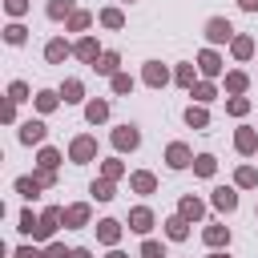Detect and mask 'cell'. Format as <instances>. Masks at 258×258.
Here are the masks:
<instances>
[{"instance_id": "cell-15", "label": "cell", "mask_w": 258, "mask_h": 258, "mask_svg": "<svg viewBox=\"0 0 258 258\" xmlns=\"http://www.w3.org/2000/svg\"><path fill=\"white\" fill-rule=\"evenodd\" d=\"M246 89H250V73H246V69H226L222 93H226V97H246Z\"/></svg>"}, {"instance_id": "cell-32", "label": "cell", "mask_w": 258, "mask_h": 258, "mask_svg": "<svg viewBox=\"0 0 258 258\" xmlns=\"http://www.w3.org/2000/svg\"><path fill=\"white\" fill-rule=\"evenodd\" d=\"M129 173H133V169H129V165L121 161V153H113V157H105V161H101V173H97V177H109V181H121V177H129Z\"/></svg>"}, {"instance_id": "cell-24", "label": "cell", "mask_w": 258, "mask_h": 258, "mask_svg": "<svg viewBox=\"0 0 258 258\" xmlns=\"http://www.w3.org/2000/svg\"><path fill=\"white\" fill-rule=\"evenodd\" d=\"M109 113H113V105H109L105 97H89V101H85V121H89V125H105Z\"/></svg>"}, {"instance_id": "cell-38", "label": "cell", "mask_w": 258, "mask_h": 258, "mask_svg": "<svg viewBox=\"0 0 258 258\" xmlns=\"http://www.w3.org/2000/svg\"><path fill=\"white\" fill-rule=\"evenodd\" d=\"M109 89H113V97H129V93H133V89H137V77H133V73H125V69H121V73H117V77H113V81H109Z\"/></svg>"}, {"instance_id": "cell-41", "label": "cell", "mask_w": 258, "mask_h": 258, "mask_svg": "<svg viewBox=\"0 0 258 258\" xmlns=\"http://www.w3.org/2000/svg\"><path fill=\"white\" fill-rule=\"evenodd\" d=\"M36 226H40V214H32V206H24L20 218H16V230H20L24 238H36Z\"/></svg>"}, {"instance_id": "cell-25", "label": "cell", "mask_w": 258, "mask_h": 258, "mask_svg": "<svg viewBox=\"0 0 258 258\" xmlns=\"http://www.w3.org/2000/svg\"><path fill=\"white\" fill-rule=\"evenodd\" d=\"M161 234H165V242H185V238H189V222H185L181 214H169V218L161 222Z\"/></svg>"}, {"instance_id": "cell-14", "label": "cell", "mask_w": 258, "mask_h": 258, "mask_svg": "<svg viewBox=\"0 0 258 258\" xmlns=\"http://www.w3.org/2000/svg\"><path fill=\"white\" fill-rule=\"evenodd\" d=\"M210 206L218 214H234L238 210V185H214L210 189Z\"/></svg>"}, {"instance_id": "cell-21", "label": "cell", "mask_w": 258, "mask_h": 258, "mask_svg": "<svg viewBox=\"0 0 258 258\" xmlns=\"http://www.w3.org/2000/svg\"><path fill=\"white\" fill-rule=\"evenodd\" d=\"M234 149H238L242 157H254V153H258V129H254V125H238V129H234Z\"/></svg>"}, {"instance_id": "cell-1", "label": "cell", "mask_w": 258, "mask_h": 258, "mask_svg": "<svg viewBox=\"0 0 258 258\" xmlns=\"http://www.w3.org/2000/svg\"><path fill=\"white\" fill-rule=\"evenodd\" d=\"M109 145H113L117 153H137V149H141V129H137L133 121L113 125V129H109Z\"/></svg>"}, {"instance_id": "cell-2", "label": "cell", "mask_w": 258, "mask_h": 258, "mask_svg": "<svg viewBox=\"0 0 258 258\" xmlns=\"http://www.w3.org/2000/svg\"><path fill=\"white\" fill-rule=\"evenodd\" d=\"M64 226V206H44L40 210V226H36V238L32 242H40V246H48L52 238H56V230Z\"/></svg>"}, {"instance_id": "cell-12", "label": "cell", "mask_w": 258, "mask_h": 258, "mask_svg": "<svg viewBox=\"0 0 258 258\" xmlns=\"http://www.w3.org/2000/svg\"><path fill=\"white\" fill-rule=\"evenodd\" d=\"M93 230H97V242H101V246H109V250H113V246H121V234H125V230H129V226H125V222H121V218H101V222H97V226H93Z\"/></svg>"}, {"instance_id": "cell-28", "label": "cell", "mask_w": 258, "mask_h": 258, "mask_svg": "<svg viewBox=\"0 0 258 258\" xmlns=\"http://www.w3.org/2000/svg\"><path fill=\"white\" fill-rule=\"evenodd\" d=\"M12 189H16V194H20V198H24L28 206H32V202H36V198L44 194V185H40V181H36L32 173H20V177L12 181Z\"/></svg>"}, {"instance_id": "cell-11", "label": "cell", "mask_w": 258, "mask_h": 258, "mask_svg": "<svg viewBox=\"0 0 258 258\" xmlns=\"http://www.w3.org/2000/svg\"><path fill=\"white\" fill-rule=\"evenodd\" d=\"M93 226V202H69L64 206V230H85Z\"/></svg>"}, {"instance_id": "cell-26", "label": "cell", "mask_w": 258, "mask_h": 258, "mask_svg": "<svg viewBox=\"0 0 258 258\" xmlns=\"http://www.w3.org/2000/svg\"><path fill=\"white\" fill-rule=\"evenodd\" d=\"M93 24H97V12H89V8H77V12L64 20V32H77V36H85Z\"/></svg>"}, {"instance_id": "cell-36", "label": "cell", "mask_w": 258, "mask_h": 258, "mask_svg": "<svg viewBox=\"0 0 258 258\" xmlns=\"http://www.w3.org/2000/svg\"><path fill=\"white\" fill-rule=\"evenodd\" d=\"M4 44H12V48L28 44V28H24V20H8V24H4Z\"/></svg>"}, {"instance_id": "cell-18", "label": "cell", "mask_w": 258, "mask_h": 258, "mask_svg": "<svg viewBox=\"0 0 258 258\" xmlns=\"http://www.w3.org/2000/svg\"><path fill=\"white\" fill-rule=\"evenodd\" d=\"M254 52H258V40H254L250 32H238V36L230 40V56H234L238 64H246V60H254Z\"/></svg>"}, {"instance_id": "cell-45", "label": "cell", "mask_w": 258, "mask_h": 258, "mask_svg": "<svg viewBox=\"0 0 258 258\" xmlns=\"http://www.w3.org/2000/svg\"><path fill=\"white\" fill-rule=\"evenodd\" d=\"M12 258H44V246L40 242H24V246L12 250Z\"/></svg>"}, {"instance_id": "cell-20", "label": "cell", "mask_w": 258, "mask_h": 258, "mask_svg": "<svg viewBox=\"0 0 258 258\" xmlns=\"http://www.w3.org/2000/svg\"><path fill=\"white\" fill-rule=\"evenodd\" d=\"M56 93H60V101L64 105H85L89 97H85V81L81 77H64L60 85H56Z\"/></svg>"}, {"instance_id": "cell-6", "label": "cell", "mask_w": 258, "mask_h": 258, "mask_svg": "<svg viewBox=\"0 0 258 258\" xmlns=\"http://www.w3.org/2000/svg\"><path fill=\"white\" fill-rule=\"evenodd\" d=\"M69 161H73V165L97 161V137H93V133H77V137L69 141Z\"/></svg>"}, {"instance_id": "cell-17", "label": "cell", "mask_w": 258, "mask_h": 258, "mask_svg": "<svg viewBox=\"0 0 258 258\" xmlns=\"http://www.w3.org/2000/svg\"><path fill=\"white\" fill-rule=\"evenodd\" d=\"M177 214H181L189 226H198V222L206 218V202H202L198 194H181V198H177Z\"/></svg>"}, {"instance_id": "cell-52", "label": "cell", "mask_w": 258, "mask_h": 258, "mask_svg": "<svg viewBox=\"0 0 258 258\" xmlns=\"http://www.w3.org/2000/svg\"><path fill=\"white\" fill-rule=\"evenodd\" d=\"M206 258H230V254H226V250H210Z\"/></svg>"}, {"instance_id": "cell-49", "label": "cell", "mask_w": 258, "mask_h": 258, "mask_svg": "<svg viewBox=\"0 0 258 258\" xmlns=\"http://www.w3.org/2000/svg\"><path fill=\"white\" fill-rule=\"evenodd\" d=\"M73 258H93V250L89 246H73Z\"/></svg>"}, {"instance_id": "cell-31", "label": "cell", "mask_w": 258, "mask_h": 258, "mask_svg": "<svg viewBox=\"0 0 258 258\" xmlns=\"http://www.w3.org/2000/svg\"><path fill=\"white\" fill-rule=\"evenodd\" d=\"M181 121L189 125V129H210V105H185V113H181Z\"/></svg>"}, {"instance_id": "cell-43", "label": "cell", "mask_w": 258, "mask_h": 258, "mask_svg": "<svg viewBox=\"0 0 258 258\" xmlns=\"http://www.w3.org/2000/svg\"><path fill=\"white\" fill-rule=\"evenodd\" d=\"M32 97H36V93H32V85H28V81H8V101H16V105H20V101H32Z\"/></svg>"}, {"instance_id": "cell-39", "label": "cell", "mask_w": 258, "mask_h": 258, "mask_svg": "<svg viewBox=\"0 0 258 258\" xmlns=\"http://www.w3.org/2000/svg\"><path fill=\"white\" fill-rule=\"evenodd\" d=\"M250 109H254V101H250V97H226V117L242 121V117H250Z\"/></svg>"}, {"instance_id": "cell-10", "label": "cell", "mask_w": 258, "mask_h": 258, "mask_svg": "<svg viewBox=\"0 0 258 258\" xmlns=\"http://www.w3.org/2000/svg\"><path fill=\"white\" fill-rule=\"evenodd\" d=\"M194 157H198V153H194L185 141H169V145H165V165H169L173 173H181V169H194Z\"/></svg>"}, {"instance_id": "cell-51", "label": "cell", "mask_w": 258, "mask_h": 258, "mask_svg": "<svg viewBox=\"0 0 258 258\" xmlns=\"http://www.w3.org/2000/svg\"><path fill=\"white\" fill-rule=\"evenodd\" d=\"M105 258H129V254H125V250H117V246H113V250H109V254H105Z\"/></svg>"}, {"instance_id": "cell-27", "label": "cell", "mask_w": 258, "mask_h": 258, "mask_svg": "<svg viewBox=\"0 0 258 258\" xmlns=\"http://www.w3.org/2000/svg\"><path fill=\"white\" fill-rule=\"evenodd\" d=\"M93 73H97V77H109V81H113V77L121 73V52H117V48H105V52H101V60L93 64Z\"/></svg>"}, {"instance_id": "cell-48", "label": "cell", "mask_w": 258, "mask_h": 258, "mask_svg": "<svg viewBox=\"0 0 258 258\" xmlns=\"http://www.w3.org/2000/svg\"><path fill=\"white\" fill-rule=\"evenodd\" d=\"M0 117H4V125H16V101H8V97H4V109H0Z\"/></svg>"}, {"instance_id": "cell-33", "label": "cell", "mask_w": 258, "mask_h": 258, "mask_svg": "<svg viewBox=\"0 0 258 258\" xmlns=\"http://www.w3.org/2000/svg\"><path fill=\"white\" fill-rule=\"evenodd\" d=\"M89 198L101 202V206L113 202V198H117V181H109V177H93V181H89Z\"/></svg>"}, {"instance_id": "cell-35", "label": "cell", "mask_w": 258, "mask_h": 258, "mask_svg": "<svg viewBox=\"0 0 258 258\" xmlns=\"http://www.w3.org/2000/svg\"><path fill=\"white\" fill-rule=\"evenodd\" d=\"M73 12H77V0H48V4H44V16H48V20H56V24H60V20H69Z\"/></svg>"}, {"instance_id": "cell-23", "label": "cell", "mask_w": 258, "mask_h": 258, "mask_svg": "<svg viewBox=\"0 0 258 258\" xmlns=\"http://www.w3.org/2000/svg\"><path fill=\"white\" fill-rule=\"evenodd\" d=\"M64 101H60V93L56 89H36V97H32V109L40 113V117H48V113H56Z\"/></svg>"}, {"instance_id": "cell-13", "label": "cell", "mask_w": 258, "mask_h": 258, "mask_svg": "<svg viewBox=\"0 0 258 258\" xmlns=\"http://www.w3.org/2000/svg\"><path fill=\"white\" fill-rule=\"evenodd\" d=\"M230 238H234V234H230L226 222H206V226H202V242H206V250H226Z\"/></svg>"}, {"instance_id": "cell-42", "label": "cell", "mask_w": 258, "mask_h": 258, "mask_svg": "<svg viewBox=\"0 0 258 258\" xmlns=\"http://www.w3.org/2000/svg\"><path fill=\"white\" fill-rule=\"evenodd\" d=\"M137 258H169V254H165V242H161V238H141Z\"/></svg>"}, {"instance_id": "cell-29", "label": "cell", "mask_w": 258, "mask_h": 258, "mask_svg": "<svg viewBox=\"0 0 258 258\" xmlns=\"http://www.w3.org/2000/svg\"><path fill=\"white\" fill-rule=\"evenodd\" d=\"M97 24L109 28V32H121V28H125V12H121L117 4H105V8L97 12Z\"/></svg>"}, {"instance_id": "cell-40", "label": "cell", "mask_w": 258, "mask_h": 258, "mask_svg": "<svg viewBox=\"0 0 258 258\" xmlns=\"http://www.w3.org/2000/svg\"><path fill=\"white\" fill-rule=\"evenodd\" d=\"M214 173H218V157H214V153H198V157H194V177H206V181H210Z\"/></svg>"}, {"instance_id": "cell-54", "label": "cell", "mask_w": 258, "mask_h": 258, "mask_svg": "<svg viewBox=\"0 0 258 258\" xmlns=\"http://www.w3.org/2000/svg\"><path fill=\"white\" fill-rule=\"evenodd\" d=\"M254 218H258V206H254Z\"/></svg>"}, {"instance_id": "cell-7", "label": "cell", "mask_w": 258, "mask_h": 258, "mask_svg": "<svg viewBox=\"0 0 258 258\" xmlns=\"http://www.w3.org/2000/svg\"><path fill=\"white\" fill-rule=\"evenodd\" d=\"M125 226H129V234H141V238H153V226H157V214L141 202V206H133L129 210V218H125Z\"/></svg>"}, {"instance_id": "cell-47", "label": "cell", "mask_w": 258, "mask_h": 258, "mask_svg": "<svg viewBox=\"0 0 258 258\" xmlns=\"http://www.w3.org/2000/svg\"><path fill=\"white\" fill-rule=\"evenodd\" d=\"M32 177H36L44 189H56V173H52V169H32Z\"/></svg>"}, {"instance_id": "cell-53", "label": "cell", "mask_w": 258, "mask_h": 258, "mask_svg": "<svg viewBox=\"0 0 258 258\" xmlns=\"http://www.w3.org/2000/svg\"><path fill=\"white\" fill-rule=\"evenodd\" d=\"M121 4H133V0H121Z\"/></svg>"}, {"instance_id": "cell-46", "label": "cell", "mask_w": 258, "mask_h": 258, "mask_svg": "<svg viewBox=\"0 0 258 258\" xmlns=\"http://www.w3.org/2000/svg\"><path fill=\"white\" fill-rule=\"evenodd\" d=\"M44 258H73V246H64V242L52 238V242L44 246Z\"/></svg>"}, {"instance_id": "cell-8", "label": "cell", "mask_w": 258, "mask_h": 258, "mask_svg": "<svg viewBox=\"0 0 258 258\" xmlns=\"http://www.w3.org/2000/svg\"><path fill=\"white\" fill-rule=\"evenodd\" d=\"M141 85L145 89H165V85H173V69L161 64V60H145L141 64Z\"/></svg>"}, {"instance_id": "cell-44", "label": "cell", "mask_w": 258, "mask_h": 258, "mask_svg": "<svg viewBox=\"0 0 258 258\" xmlns=\"http://www.w3.org/2000/svg\"><path fill=\"white\" fill-rule=\"evenodd\" d=\"M28 8H32V0H4L8 20H24V16H28Z\"/></svg>"}, {"instance_id": "cell-5", "label": "cell", "mask_w": 258, "mask_h": 258, "mask_svg": "<svg viewBox=\"0 0 258 258\" xmlns=\"http://www.w3.org/2000/svg\"><path fill=\"white\" fill-rule=\"evenodd\" d=\"M16 141H20V145H28V149H40V145L48 141V125H44V117H28V121H20Z\"/></svg>"}, {"instance_id": "cell-4", "label": "cell", "mask_w": 258, "mask_h": 258, "mask_svg": "<svg viewBox=\"0 0 258 258\" xmlns=\"http://www.w3.org/2000/svg\"><path fill=\"white\" fill-rule=\"evenodd\" d=\"M194 64H198L202 81H222V77H226V56H222L218 48H210V44L198 52V60H194Z\"/></svg>"}, {"instance_id": "cell-3", "label": "cell", "mask_w": 258, "mask_h": 258, "mask_svg": "<svg viewBox=\"0 0 258 258\" xmlns=\"http://www.w3.org/2000/svg\"><path fill=\"white\" fill-rule=\"evenodd\" d=\"M202 36H206V44H210V48H222V44H230L238 32H234V24H230L226 16H210V20L202 24Z\"/></svg>"}, {"instance_id": "cell-37", "label": "cell", "mask_w": 258, "mask_h": 258, "mask_svg": "<svg viewBox=\"0 0 258 258\" xmlns=\"http://www.w3.org/2000/svg\"><path fill=\"white\" fill-rule=\"evenodd\" d=\"M234 185H238V189H258V169H254L250 161H242V165L234 169Z\"/></svg>"}, {"instance_id": "cell-16", "label": "cell", "mask_w": 258, "mask_h": 258, "mask_svg": "<svg viewBox=\"0 0 258 258\" xmlns=\"http://www.w3.org/2000/svg\"><path fill=\"white\" fill-rule=\"evenodd\" d=\"M129 194H137V198L157 194V173H153V169H133V173H129Z\"/></svg>"}, {"instance_id": "cell-19", "label": "cell", "mask_w": 258, "mask_h": 258, "mask_svg": "<svg viewBox=\"0 0 258 258\" xmlns=\"http://www.w3.org/2000/svg\"><path fill=\"white\" fill-rule=\"evenodd\" d=\"M73 56V40L69 36H52V40H44V60L48 64H64Z\"/></svg>"}, {"instance_id": "cell-9", "label": "cell", "mask_w": 258, "mask_h": 258, "mask_svg": "<svg viewBox=\"0 0 258 258\" xmlns=\"http://www.w3.org/2000/svg\"><path fill=\"white\" fill-rule=\"evenodd\" d=\"M101 52H105V48H101V40H97L93 32H85V36H77V40H73V56H77L81 64H89V69L101 60Z\"/></svg>"}, {"instance_id": "cell-34", "label": "cell", "mask_w": 258, "mask_h": 258, "mask_svg": "<svg viewBox=\"0 0 258 258\" xmlns=\"http://www.w3.org/2000/svg\"><path fill=\"white\" fill-rule=\"evenodd\" d=\"M60 161H64V153H60L56 145H40V149H36V169H52V173H56Z\"/></svg>"}, {"instance_id": "cell-30", "label": "cell", "mask_w": 258, "mask_h": 258, "mask_svg": "<svg viewBox=\"0 0 258 258\" xmlns=\"http://www.w3.org/2000/svg\"><path fill=\"white\" fill-rule=\"evenodd\" d=\"M189 97H194V105H214L222 97V89H218V81H198L189 89Z\"/></svg>"}, {"instance_id": "cell-50", "label": "cell", "mask_w": 258, "mask_h": 258, "mask_svg": "<svg viewBox=\"0 0 258 258\" xmlns=\"http://www.w3.org/2000/svg\"><path fill=\"white\" fill-rule=\"evenodd\" d=\"M238 8L242 12H258V0H238Z\"/></svg>"}, {"instance_id": "cell-22", "label": "cell", "mask_w": 258, "mask_h": 258, "mask_svg": "<svg viewBox=\"0 0 258 258\" xmlns=\"http://www.w3.org/2000/svg\"><path fill=\"white\" fill-rule=\"evenodd\" d=\"M198 81H202V73H198V64H194V60H181V64H173V85H177V89H185V93H189Z\"/></svg>"}]
</instances>
